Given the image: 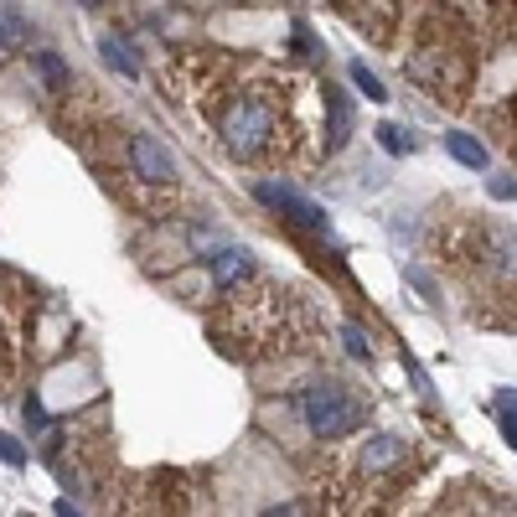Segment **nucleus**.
Segmentation results:
<instances>
[{
  "mask_svg": "<svg viewBox=\"0 0 517 517\" xmlns=\"http://www.w3.org/2000/svg\"><path fill=\"white\" fill-rule=\"evenodd\" d=\"M212 337L238 357H280L290 347H306L311 337V306L295 290L275 280H249L243 290H228L218 316H212Z\"/></svg>",
  "mask_w": 517,
  "mask_h": 517,
  "instance_id": "7ed1b4c3",
  "label": "nucleus"
},
{
  "mask_svg": "<svg viewBox=\"0 0 517 517\" xmlns=\"http://www.w3.org/2000/svg\"><path fill=\"white\" fill-rule=\"evenodd\" d=\"M378 135H383V145H388V150H409V140H404V130H399V125H383Z\"/></svg>",
  "mask_w": 517,
  "mask_h": 517,
  "instance_id": "aec40b11",
  "label": "nucleus"
},
{
  "mask_svg": "<svg viewBox=\"0 0 517 517\" xmlns=\"http://www.w3.org/2000/svg\"><path fill=\"white\" fill-rule=\"evenodd\" d=\"M181 73L197 78V109L218 125V140L243 166H295L311 156L316 109H326V83L290 68L243 63L233 68L218 52L181 57Z\"/></svg>",
  "mask_w": 517,
  "mask_h": 517,
  "instance_id": "f257e3e1",
  "label": "nucleus"
},
{
  "mask_svg": "<svg viewBox=\"0 0 517 517\" xmlns=\"http://www.w3.org/2000/svg\"><path fill=\"white\" fill-rule=\"evenodd\" d=\"M57 517H78V512H73V502H57Z\"/></svg>",
  "mask_w": 517,
  "mask_h": 517,
  "instance_id": "412c9836",
  "label": "nucleus"
},
{
  "mask_svg": "<svg viewBox=\"0 0 517 517\" xmlns=\"http://www.w3.org/2000/svg\"><path fill=\"white\" fill-rule=\"evenodd\" d=\"M37 68H42V73H47V78H52L57 88H63V83H68V73H63V63H57V57H52V52H37Z\"/></svg>",
  "mask_w": 517,
  "mask_h": 517,
  "instance_id": "a211bd4d",
  "label": "nucleus"
},
{
  "mask_svg": "<svg viewBox=\"0 0 517 517\" xmlns=\"http://www.w3.org/2000/svg\"><path fill=\"white\" fill-rule=\"evenodd\" d=\"M342 337H347V347H352L357 357H368V337H362V326H357V321H347V326H342Z\"/></svg>",
  "mask_w": 517,
  "mask_h": 517,
  "instance_id": "6ab92c4d",
  "label": "nucleus"
},
{
  "mask_svg": "<svg viewBox=\"0 0 517 517\" xmlns=\"http://www.w3.org/2000/svg\"><path fill=\"white\" fill-rule=\"evenodd\" d=\"M249 275H254V264H249V254H243V249H228V254H218V259H212V280H218L223 290L243 285Z\"/></svg>",
  "mask_w": 517,
  "mask_h": 517,
  "instance_id": "9d476101",
  "label": "nucleus"
},
{
  "mask_svg": "<svg viewBox=\"0 0 517 517\" xmlns=\"http://www.w3.org/2000/svg\"><path fill=\"white\" fill-rule=\"evenodd\" d=\"M0 461H6V466H26V445L11 440V435H0Z\"/></svg>",
  "mask_w": 517,
  "mask_h": 517,
  "instance_id": "f3484780",
  "label": "nucleus"
},
{
  "mask_svg": "<svg viewBox=\"0 0 517 517\" xmlns=\"http://www.w3.org/2000/svg\"><path fill=\"white\" fill-rule=\"evenodd\" d=\"M104 57L119 68V73H135V57H130V47L125 42H104Z\"/></svg>",
  "mask_w": 517,
  "mask_h": 517,
  "instance_id": "dca6fc26",
  "label": "nucleus"
},
{
  "mask_svg": "<svg viewBox=\"0 0 517 517\" xmlns=\"http://www.w3.org/2000/svg\"><path fill=\"white\" fill-rule=\"evenodd\" d=\"M109 181H114V176H109ZM119 181H140L145 192H171V187H176V161H171V150L156 145V135H125Z\"/></svg>",
  "mask_w": 517,
  "mask_h": 517,
  "instance_id": "0eeeda50",
  "label": "nucleus"
},
{
  "mask_svg": "<svg viewBox=\"0 0 517 517\" xmlns=\"http://www.w3.org/2000/svg\"><path fill=\"white\" fill-rule=\"evenodd\" d=\"M300 414H306V424H311L321 440H342V435L362 430V419H368V404H362L347 383L326 378V383H311L306 393H300Z\"/></svg>",
  "mask_w": 517,
  "mask_h": 517,
  "instance_id": "39448f33",
  "label": "nucleus"
},
{
  "mask_svg": "<svg viewBox=\"0 0 517 517\" xmlns=\"http://www.w3.org/2000/svg\"><path fill=\"white\" fill-rule=\"evenodd\" d=\"M430 517H517V507L502 492H492V486H481V481H455L430 507Z\"/></svg>",
  "mask_w": 517,
  "mask_h": 517,
  "instance_id": "6e6552de",
  "label": "nucleus"
},
{
  "mask_svg": "<svg viewBox=\"0 0 517 517\" xmlns=\"http://www.w3.org/2000/svg\"><path fill=\"white\" fill-rule=\"evenodd\" d=\"M404 73L419 88H430L440 104H461L476 78V47L466 37L461 16H450V11L419 16L409 32V47H404Z\"/></svg>",
  "mask_w": 517,
  "mask_h": 517,
  "instance_id": "20e7f679",
  "label": "nucleus"
},
{
  "mask_svg": "<svg viewBox=\"0 0 517 517\" xmlns=\"http://www.w3.org/2000/svg\"><path fill=\"white\" fill-rule=\"evenodd\" d=\"M352 83H357V88H362V94H368L373 104H383V99H388V94H383V83H378L368 68H362V63H352Z\"/></svg>",
  "mask_w": 517,
  "mask_h": 517,
  "instance_id": "2eb2a0df",
  "label": "nucleus"
},
{
  "mask_svg": "<svg viewBox=\"0 0 517 517\" xmlns=\"http://www.w3.org/2000/svg\"><path fill=\"white\" fill-rule=\"evenodd\" d=\"M424 471V450L409 440V435H362L352 440L337 461H326L321 471V486L337 517H383L393 512L414 476Z\"/></svg>",
  "mask_w": 517,
  "mask_h": 517,
  "instance_id": "f03ea898",
  "label": "nucleus"
},
{
  "mask_svg": "<svg viewBox=\"0 0 517 517\" xmlns=\"http://www.w3.org/2000/svg\"><path fill=\"white\" fill-rule=\"evenodd\" d=\"M254 197L264 202V207H275V212H285L290 223H300V228H311V233H326V212L316 207V202H306L300 192H290V187H275V181H259L254 187Z\"/></svg>",
  "mask_w": 517,
  "mask_h": 517,
  "instance_id": "1a4fd4ad",
  "label": "nucleus"
},
{
  "mask_svg": "<svg viewBox=\"0 0 517 517\" xmlns=\"http://www.w3.org/2000/svg\"><path fill=\"white\" fill-rule=\"evenodd\" d=\"M26 331H32V295L21 280L0 269V393H6L26 362Z\"/></svg>",
  "mask_w": 517,
  "mask_h": 517,
  "instance_id": "423d86ee",
  "label": "nucleus"
},
{
  "mask_svg": "<svg viewBox=\"0 0 517 517\" xmlns=\"http://www.w3.org/2000/svg\"><path fill=\"white\" fill-rule=\"evenodd\" d=\"M445 145H450V156H455V161H466V166H476V171L486 166V150H481L471 135H445Z\"/></svg>",
  "mask_w": 517,
  "mask_h": 517,
  "instance_id": "f8f14e48",
  "label": "nucleus"
},
{
  "mask_svg": "<svg viewBox=\"0 0 517 517\" xmlns=\"http://www.w3.org/2000/svg\"><path fill=\"white\" fill-rule=\"evenodd\" d=\"M497 125H502V140H507V150L517 156V99L497 109Z\"/></svg>",
  "mask_w": 517,
  "mask_h": 517,
  "instance_id": "4468645a",
  "label": "nucleus"
},
{
  "mask_svg": "<svg viewBox=\"0 0 517 517\" xmlns=\"http://www.w3.org/2000/svg\"><path fill=\"white\" fill-rule=\"evenodd\" d=\"M492 409L502 414V435H507V445L517 450V399H512V393H497Z\"/></svg>",
  "mask_w": 517,
  "mask_h": 517,
  "instance_id": "ddd939ff",
  "label": "nucleus"
},
{
  "mask_svg": "<svg viewBox=\"0 0 517 517\" xmlns=\"http://www.w3.org/2000/svg\"><path fill=\"white\" fill-rule=\"evenodd\" d=\"M26 21H21V11L16 6H0V52H11V47H26Z\"/></svg>",
  "mask_w": 517,
  "mask_h": 517,
  "instance_id": "9b49d317",
  "label": "nucleus"
}]
</instances>
